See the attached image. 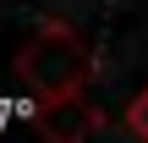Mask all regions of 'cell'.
Here are the masks:
<instances>
[{"mask_svg":"<svg viewBox=\"0 0 148 143\" xmlns=\"http://www.w3.org/2000/svg\"><path fill=\"white\" fill-rule=\"evenodd\" d=\"M38 127H44L49 143H82L99 127V110L82 99V88H77V94H55V99L38 105Z\"/></svg>","mask_w":148,"mask_h":143,"instance_id":"cell-2","label":"cell"},{"mask_svg":"<svg viewBox=\"0 0 148 143\" xmlns=\"http://www.w3.org/2000/svg\"><path fill=\"white\" fill-rule=\"evenodd\" d=\"M126 127H132V132L148 143V88L137 94V99H132V105H126Z\"/></svg>","mask_w":148,"mask_h":143,"instance_id":"cell-3","label":"cell"},{"mask_svg":"<svg viewBox=\"0 0 148 143\" xmlns=\"http://www.w3.org/2000/svg\"><path fill=\"white\" fill-rule=\"evenodd\" d=\"M16 77H22L38 99H55V94H77V88H88L93 61H88L82 39H77L71 28L44 22V28L22 44V55H16Z\"/></svg>","mask_w":148,"mask_h":143,"instance_id":"cell-1","label":"cell"}]
</instances>
